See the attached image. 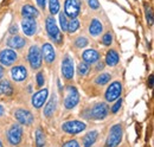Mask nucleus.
Segmentation results:
<instances>
[{"label":"nucleus","mask_w":154,"mask_h":147,"mask_svg":"<svg viewBox=\"0 0 154 147\" xmlns=\"http://www.w3.org/2000/svg\"><path fill=\"white\" fill-rule=\"evenodd\" d=\"M14 117L19 122L20 125L25 126H31L33 122V115L30 110L24 109V108H18L14 110Z\"/></svg>","instance_id":"obj_12"},{"label":"nucleus","mask_w":154,"mask_h":147,"mask_svg":"<svg viewBox=\"0 0 154 147\" xmlns=\"http://www.w3.org/2000/svg\"><path fill=\"white\" fill-rule=\"evenodd\" d=\"M4 113H5V109H4V107H2L1 105H0V117H1L2 115H4Z\"/></svg>","instance_id":"obj_43"},{"label":"nucleus","mask_w":154,"mask_h":147,"mask_svg":"<svg viewBox=\"0 0 154 147\" xmlns=\"http://www.w3.org/2000/svg\"><path fill=\"white\" fill-rule=\"evenodd\" d=\"M56 106H57V101H56V97L54 96V97L48 102V105H46L45 108H44V116L51 117V116L54 115L55 110H56Z\"/></svg>","instance_id":"obj_24"},{"label":"nucleus","mask_w":154,"mask_h":147,"mask_svg":"<svg viewBox=\"0 0 154 147\" xmlns=\"http://www.w3.org/2000/svg\"><path fill=\"white\" fill-rule=\"evenodd\" d=\"M79 102V92L75 87L68 86L65 89V99H64V107L65 109H74Z\"/></svg>","instance_id":"obj_4"},{"label":"nucleus","mask_w":154,"mask_h":147,"mask_svg":"<svg viewBox=\"0 0 154 147\" xmlns=\"http://www.w3.org/2000/svg\"><path fill=\"white\" fill-rule=\"evenodd\" d=\"M88 5H89V7H90L91 10H94V11H96V10H98V8L101 7L98 0H88Z\"/></svg>","instance_id":"obj_36"},{"label":"nucleus","mask_w":154,"mask_h":147,"mask_svg":"<svg viewBox=\"0 0 154 147\" xmlns=\"http://www.w3.org/2000/svg\"><path fill=\"white\" fill-rule=\"evenodd\" d=\"M121 106H122V100H121V99H117V100H116V102L113 105V107H112L110 111H112L113 114H116V113L120 110Z\"/></svg>","instance_id":"obj_35"},{"label":"nucleus","mask_w":154,"mask_h":147,"mask_svg":"<svg viewBox=\"0 0 154 147\" xmlns=\"http://www.w3.org/2000/svg\"><path fill=\"white\" fill-rule=\"evenodd\" d=\"M153 83H154V76H149V83H148V86H149V88H152L153 87Z\"/></svg>","instance_id":"obj_41"},{"label":"nucleus","mask_w":154,"mask_h":147,"mask_svg":"<svg viewBox=\"0 0 154 147\" xmlns=\"http://www.w3.org/2000/svg\"><path fill=\"white\" fill-rule=\"evenodd\" d=\"M13 94V87L8 80H0V96H10Z\"/></svg>","instance_id":"obj_22"},{"label":"nucleus","mask_w":154,"mask_h":147,"mask_svg":"<svg viewBox=\"0 0 154 147\" xmlns=\"http://www.w3.org/2000/svg\"><path fill=\"white\" fill-rule=\"evenodd\" d=\"M85 128H87V125L78 120L66 121L62 125V130L66 134H78V133H82Z\"/></svg>","instance_id":"obj_8"},{"label":"nucleus","mask_w":154,"mask_h":147,"mask_svg":"<svg viewBox=\"0 0 154 147\" xmlns=\"http://www.w3.org/2000/svg\"><path fill=\"white\" fill-rule=\"evenodd\" d=\"M121 94H122V83L119 81H115L108 87V89L106 92V95H104L106 101L112 103V102L116 101L117 99H120Z\"/></svg>","instance_id":"obj_10"},{"label":"nucleus","mask_w":154,"mask_h":147,"mask_svg":"<svg viewBox=\"0 0 154 147\" xmlns=\"http://www.w3.org/2000/svg\"><path fill=\"white\" fill-rule=\"evenodd\" d=\"M88 44H89V42H88V39L84 36L77 37L76 40H75V46H76L77 49H83V48H85Z\"/></svg>","instance_id":"obj_31"},{"label":"nucleus","mask_w":154,"mask_h":147,"mask_svg":"<svg viewBox=\"0 0 154 147\" xmlns=\"http://www.w3.org/2000/svg\"><path fill=\"white\" fill-rule=\"evenodd\" d=\"M29 71L24 65H16L11 69V77L14 82H23L27 78Z\"/></svg>","instance_id":"obj_16"},{"label":"nucleus","mask_w":154,"mask_h":147,"mask_svg":"<svg viewBox=\"0 0 154 147\" xmlns=\"http://www.w3.org/2000/svg\"><path fill=\"white\" fill-rule=\"evenodd\" d=\"M82 59H83V62H85L87 64L91 65V64L98 62V59H100V54H98V51H96L95 49H88V50H85V51L82 54Z\"/></svg>","instance_id":"obj_18"},{"label":"nucleus","mask_w":154,"mask_h":147,"mask_svg":"<svg viewBox=\"0 0 154 147\" xmlns=\"http://www.w3.org/2000/svg\"><path fill=\"white\" fill-rule=\"evenodd\" d=\"M97 136H98V132L97 130H90V132H88L83 136V139H82V145H83V147H91L96 142Z\"/></svg>","instance_id":"obj_21"},{"label":"nucleus","mask_w":154,"mask_h":147,"mask_svg":"<svg viewBox=\"0 0 154 147\" xmlns=\"http://www.w3.org/2000/svg\"><path fill=\"white\" fill-rule=\"evenodd\" d=\"M146 19H147V23L149 26L153 25V13H152V10L149 7H146Z\"/></svg>","instance_id":"obj_34"},{"label":"nucleus","mask_w":154,"mask_h":147,"mask_svg":"<svg viewBox=\"0 0 154 147\" xmlns=\"http://www.w3.org/2000/svg\"><path fill=\"white\" fill-rule=\"evenodd\" d=\"M63 147H81L79 146V144L77 142L76 140H70V141H66Z\"/></svg>","instance_id":"obj_37"},{"label":"nucleus","mask_w":154,"mask_h":147,"mask_svg":"<svg viewBox=\"0 0 154 147\" xmlns=\"http://www.w3.org/2000/svg\"><path fill=\"white\" fill-rule=\"evenodd\" d=\"M7 45L12 49L16 50H20L26 45V39L24 37L18 36V35H13L12 37H10L7 39Z\"/></svg>","instance_id":"obj_17"},{"label":"nucleus","mask_w":154,"mask_h":147,"mask_svg":"<svg viewBox=\"0 0 154 147\" xmlns=\"http://www.w3.org/2000/svg\"><path fill=\"white\" fill-rule=\"evenodd\" d=\"M109 114V107L106 102H98L90 108V117L95 120H103Z\"/></svg>","instance_id":"obj_9"},{"label":"nucleus","mask_w":154,"mask_h":147,"mask_svg":"<svg viewBox=\"0 0 154 147\" xmlns=\"http://www.w3.org/2000/svg\"><path fill=\"white\" fill-rule=\"evenodd\" d=\"M18 61V54L13 49H4L0 51V63L2 67H11Z\"/></svg>","instance_id":"obj_11"},{"label":"nucleus","mask_w":154,"mask_h":147,"mask_svg":"<svg viewBox=\"0 0 154 147\" xmlns=\"http://www.w3.org/2000/svg\"><path fill=\"white\" fill-rule=\"evenodd\" d=\"M110 78H112V75H110V74L103 73L97 76L96 80H95V83L98 84V86H104V84H107V83L110 81Z\"/></svg>","instance_id":"obj_25"},{"label":"nucleus","mask_w":154,"mask_h":147,"mask_svg":"<svg viewBox=\"0 0 154 147\" xmlns=\"http://www.w3.org/2000/svg\"><path fill=\"white\" fill-rule=\"evenodd\" d=\"M101 42H102L103 45H106V46H110L112 43H113V35H112L110 32L104 33L103 37H102V39H101Z\"/></svg>","instance_id":"obj_32"},{"label":"nucleus","mask_w":154,"mask_h":147,"mask_svg":"<svg viewBox=\"0 0 154 147\" xmlns=\"http://www.w3.org/2000/svg\"><path fill=\"white\" fill-rule=\"evenodd\" d=\"M48 95H49V90H48L46 88L40 89L39 92H35V94H33V96H32V100H31L32 106H33L36 109L42 108V107L44 106V103H45L46 99H48Z\"/></svg>","instance_id":"obj_14"},{"label":"nucleus","mask_w":154,"mask_h":147,"mask_svg":"<svg viewBox=\"0 0 154 147\" xmlns=\"http://www.w3.org/2000/svg\"><path fill=\"white\" fill-rule=\"evenodd\" d=\"M36 81H37V87H38V88H42V87L44 86V83H45V77H44V73H43V71H40V73L37 74Z\"/></svg>","instance_id":"obj_33"},{"label":"nucleus","mask_w":154,"mask_h":147,"mask_svg":"<svg viewBox=\"0 0 154 147\" xmlns=\"http://www.w3.org/2000/svg\"><path fill=\"white\" fill-rule=\"evenodd\" d=\"M36 146L37 147H44L45 146V135L43 130L38 128L36 130Z\"/></svg>","instance_id":"obj_26"},{"label":"nucleus","mask_w":154,"mask_h":147,"mask_svg":"<svg viewBox=\"0 0 154 147\" xmlns=\"http://www.w3.org/2000/svg\"><path fill=\"white\" fill-rule=\"evenodd\" d=\"M21 16L24 18H33L36 19L39 16V11L31 4H26L21 7Z\"/></svg>","instance_id":"obj_19"},{"label":"nucleus","mask_w":154,"mask_h":147,"mask_svg":"<svg viewBox=\"0 0 154 147\" xmlns=\"http://www.w3.org/2000/svg\"><path fill=\"white\" fill-rule=\"evenodd\" d=\"M45 29H46V32L50 37V39H52L56 44H60L63 42V35L60 33V31L58 29L56 19L54 18V16L46 17V19H45Z\"/></svg>","instance_id":"obj_1"},{"label":"nucleus","mask_w":154,"mask_h":147,"mask_svg":"<svg viewBox=\"0 0 154 147\" xmlns=\"http://www.w3.org/2000/svg\"><path fill=\"white\" fill-rule=\"evenodd\" d=\"M122 136H123V127L121 124H116L109 130L108 138L106 140V147H117L122 141Z\"/></svg>","instance_id":"obj_2"},{"label":"nucleus","mask_w":154,"mask_h":147,"mask_svg":"<svg viewBox=\"0 0 154 147\" xmlns=\"http://www.w3.org/2000/svg\"><path fill=\"white\" fill-rule=\"evenodd\" d=\"M27 61L31 65V68L33 70H38L42 67L43 63V57L42 52L37 45H31V48L29 49V54H27Z\"/></svg>","instance_id":"obj_5"},{"label":"nucleus","mask_w":154,"mask_h":147,"mask_svg":"<svg viewBox=\"0 0 154 147\" xmlns=\"http://www.w3.org/2000/svg\"><path fill=\"white\" fill-rule=\"evenodd\" d=\"M103 68H104V63H102V62L97 63V65H96V71H100V70H103Z\"/></svg>","instance_id":"obj_40"},{"label":"nucleus","mask_w":154,"mask_h":147,"mask_svg":"<svg viewBox=\"0 0 154 147\" xmlns=\"http://www.w3.org/2000/svg\"><path fill=\"white\" fill-rule=\"evenodd\" d=\"M89 33L93 37H98L103 31V25L97 18H94L89 24Z\"/></svg>","instance_id":"obj_20"},{"label":"nucleus","mask_w":154,"mask_h":147,"mask_svg":"<svg viewBox=\"0 0 154 147\" xmlns=\"http://www.w3.org/2000/svg\"><path fill=\"white\" fill-rule=\"evenodd\" d=\"M77 71H78V75L79 76H85L88 75L89 71H90V65L87 64L85 62H81L77 67Z\"/></svg>","instance_id":"obj_28"},{"label":"nucleus","mask_w":154,"mask_h":147,"mask_svg":"<svg viewBox=\"0 0 154 147\" xmlns=\"http://www.w3.org/2000/svg\"><path fill=\"white\" fill-rule=\"evenodd\" d=\"M59 1L58 0H49V10H50V13L51 16H55L59 12Z\"/></svg>","instance_id":"obj_29"},{"label":"nucleus","mask_w":154,"mask_h":147,"mask_svg":"<svg viewBox=\"0 0 154 147\" xmlns=\"http://www.w3.org/2000/svg\"><path fill=\"white\" fill-rule=\"evenodd\" d=\"M40 52H42V57L44 58V61L48 64H51L56 61V51L50 43H44Z\"/></svg>","instance_id":"obj_13"},{"label":"nucleus","mask_w":154,"mask_h":147,"mask_svg":"<svg viewBox=\"0 0 154 147\" xmlns=\"http://www.w3.org/2000/svg\"><path fill=\"white\" fill-rule=\"evenodd\" d=\"M78 29H79V20H78V19L72 18L71 20H69L68 30H66L69 33H75Z\"/></svg>","instance_id":"obj_27"},{"label":"nucleus","mask_w":154,"mask_h":147,"mask_svg":"<svg viewBox=\"0 0 154 147\" xmlns=\"http://www.w3.org/2000/svg\"><path fill=\"white\" fill-rule=\"evenodd\" d=\"M23 133H24V130H23L21 125L20 124H13L7 130V142L13 147L18 146L21 142Z\"/></svg>","instance_id":"obj_3"},{"label":"nucleus","mask_w":154,"mask_h":147,"mask_svg":"<svg viewBox=\"0 0 154 147\" xmlns=\"http://www.w3.org/2000/svg\"><path fill=\"white\" fill-rule=\"evenodd\" d=\"M59 13V24H60V29L63 31H66L68 30V24H69V20L68 17L65 16L64 12H58Z\"/></svg>","instance_id":"obj_30"},{"label":"nucleus","mask_w":154,"mask_h":147,"mask_svg":"<svg viewBox=\"0 0 154 147\" xmlns=\"http://www.w3.org/2000/svg\"><path fill=\"white\" fill-rule=\"evenodd\" d=\"M0 147H4L2 146V144H1V141H0Z\"/></svg>","instance_id":"obj_44"},{"label":"nucleus","mask_w":154,"mask_h":147,"mask_svg":"<svg viewBox=\"0 0 154 147\" xmlns=\"http://www.w3.org/2000/svg\"><path fill=\"white\" fill-rule=\"evenodd\" d=\"M82 8V0H65L64 4V13L68 18H77L81 13Z\"/></svg>","instance_id":"obj_6"},{"label":"nucleus","mask_w":154,"mask_h":147,"mask_svg":"<svg viewBox=\"0 0 154 147\" xmlns=\"http://www.w3.org/2000/svg\"><path fill=\"white\" fill-rule=\"evenodd\" d=\"M8 32L13 36V35H17V32H18V26H17V24H13V25H11L10 26V30H8Z\"/></svg>","instance_id":"obj_38"},{"label":"nucleus","mask_w":154,"mask_h":147,"mask_svg":"<svg viewBox=\"0 0 154 147\" xmlns=\"http://www.w3.org/2000/svg\"><path fill=\"white\" fill-rule=\"evenodd\" d=\"M37 1V5L39 6L40 10H45V6H46V0H36Z\"/></svg>","instance_id":"obj_39"},{"label":"nucleus","mask_w":154,"mask_h":147,"mask_svg":"<svg viewBox=\"0 0 154 147\" xmlns=\"http://www.w3.org/2000/svg\"><path fill=\"white\" fill-rule=\"evenodd\" d=\"M4 74H5L4 67H2V65H0V80H2V77H4Z\"/></svg>","instance_id":"obj_42"},{"label":"nucleus","mask_w":154,"mask_h":147,"mask_svg":"<svg viewBox=\"0 0 154 147\" xmlns=\"http://www.w3.org/2000/svg\"><path fill=\"white\" fill-rule=\"evenodd\" d=\"M21 29L26 36H33L37 32V21L33 18H24L21 20Z\"/></svg>","instance_id":"obj_15"},{"label":"nucleus","mask_w":154,"mask_h":147,"mask_svg":"<svg viewBox=\"0 0 154 147\" xmlns=\"http://www.w3.org/2000/svg\"><path fill=\"white\" fill-rule=\"evenodd\" d=\"M120 62V57H119V54L116 52L115 50H109L106 55V64L109 65V67H115L117 65V63Z\"/></svg>","instance_id":"obj_23"},{"label":"nucleus","mask_w":154,"mask_h":147,"mask_svg":"<svg viewBox=\"0 0 154 147\" xmlns=\"http://www.w3.org/2000/svg\"><path fill=\"white\" fill-rule=\"evenodd\" d=\"M60 71H62V76L66 80V81H70L74 78V61L72 58L70 57L69 54H65L63 61H62V68H60Z\"/></svg>","instance_id":"obj_7"}]
</instances>
